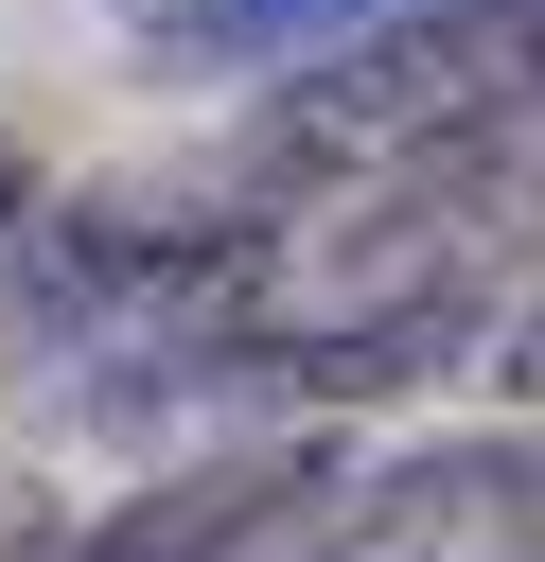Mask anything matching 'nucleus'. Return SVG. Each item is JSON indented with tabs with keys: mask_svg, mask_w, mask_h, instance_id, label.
I'll return each mask as SVG.
<instances>
[{
	"mask_svg": "<svg viewBox=\"0 0 545 562\" xmlns=\"http://www.w3.org/2000/svg\"><path fill=\"white\" fill-rule=\"evenodd\" d=\"M527 123H545V0H387L369 35L281 70L264 176L352 193V176H422V158H475V140H527Z\"/></svg>",
	"mask_w": 545,
	"mask_h": 562,
	"instance_id": "nucleus-1",
	"label": "nucleus"
},
{
	"mask_svg": "<svg viewBox=\"0 0 545 562\" xmlns=\"http://www.w3.org/2000/svg\"><path fill=\"white\" fill-rule=\"evenodd\" d=\"M316 562H545V439H440L352 474Z\"/></svg>",
	"mask_w": 545,
	"mask_h": 562,
	"instance_id": "nucleus-2",
	"label": "nucleus"
},
{
	"mask_svg": "<svg viewBox=\"0 0 545 562\" xmlns=\"http://www.w3.org/2000/svg\"><path fill=\"white\" fill-rule=\"evenodd\" d=\"M299 509H334V457H316V439H281V457H211V474H158V492H123L70 562H281Z\"/></svg>",
	"mask_w": 545,
	"mask_h": 562,
	"instance_id": "nucleus-3",
	"label": "nucleus"
},
{
	"mask_svg": "<svg viewBox=\"0 0 545 562\" xmlns=\"http://www.w3.org/2000/svg\"><path fill=\"white\" fill-rule=\"evenodd\" d=\"M387 0H176V18H141V53L158 70H264V53H334Z\"/></svg>",
	"mask_w": 545,
	"mask_h": 562,
	"instance_id": "nucleus-4",
	"label": "nucleus"
},
{
	"mask_svg": "<svg viewBox=\"0 0 545 562\" xmlns=\"http://www.w3.org/2000/svg\"><path fill=\"white\" fill-rule=\"evenodd\" d=\"M475 369H492V386H527V404H545V281H527V299H510V316H475Z\"/></svg>",
	"mask_w": 545,
	"mask_h": 562,
	"instance_id": "nucleus-5",
	"label": "nucleus"
},
{
	"mask_svg": "<svg viewBox=\"0 0 545 562\" xmlns=\"http://www.w3.org/2000/svg\"><path fill=\"white\" fill-rule=\"evenodd\" d=\"M0 246H18V176H0Z\"/></svg>",
	"mask_w": 545,
	"mask_h": 562,
	"instance_id": "nucleus-6",
	"label": "nucleus"
}]
</instances>
